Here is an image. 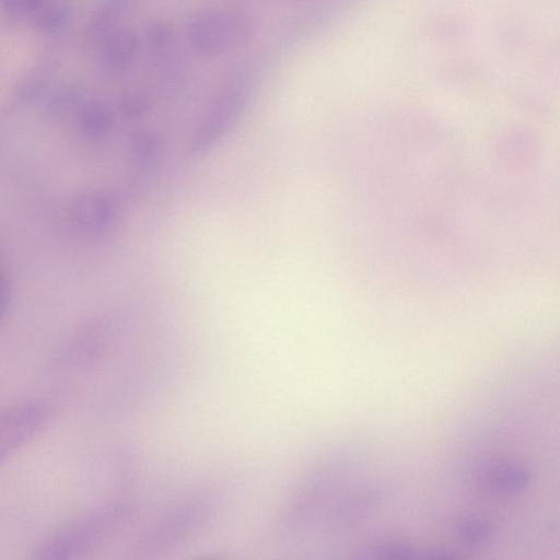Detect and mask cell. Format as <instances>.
Wrapping results in <instances>:
<instances>
[{
    "instance_id": "9",
    "label": "cell",
    "mask_w": 560,
    "mask_h": 560,
    "mask_svg": "<svg viewBox=\"0 0 560 560\" xmlns=\"http://www.w3.org/2000/svg\"><path fill=\"white\" fill-rule=\"evenodd\" d=\"M456 533L462 541L471 546H479L490 539L492 526L485 518L467 517L458 522Z\"/></svg>"
},
{
    "instance_id": "12",
    "label": "cell",
    "mask_w": 560,
    "mask_h": 560,
    "mask_svg": "<svg viewBox=\"0 0 560 560\" xmlns=\"http://www.w3.org/2000/svg\"><path fill=\"white\" fill-rule=\"evenodd\" d=\"M372 552L381 558H407L412 556L413 548L399 538H386L377 541Z\"/></svg>"
},
{
    "instance_id": "6",
    "label": "cell",
    "mask_w": 560,
    "mask_h": 560,
    "mask_svg": "<svg viewBox=\"0 0 560 560\" xmlns=\"http://www.w3.org/2000/svg\"><path fill=\"white\" fill-rule=\"evenodd\" d=\"M529 480L530 475L525 468L503 466L491 470L485 482L491 491L508 494L525 489Z\"/></svg>"
},
{
    "instance_id": "11",
    "label": "cell",
    "mask_w": 560,
    "mask_h": 560,
    "mask_svg": "<svg viewBox=\"0 0 560 560\" xmlns=\"http://www.w3.org/2000/svg\"><path fill=\"white\" fill-rule=\"evenodd\" d=\"M174 40L173 27L165 21L153 22L147 30V43L154 52H164Z\"/></svg>"
},
{
    "instance_id": "13",
    "label": "cell",
    "mask_w": 560,
    "mask_h": 560,
    "mask_svg": "<svg viewBox=\"0 0 560 560\" xmlns=\"http://www.w3.org/2000/svg\"><path fill=\"white\" fill-rule=\"evenodd\" d=\"M151 107V97L143 91L127 94L121 102L122 113L128 117H138Z\"/></svg>"
},
{
    "instance_id": "10",
    "label": "cell",
    "mask_w": 560,
    "mask_h": 560,
    "mask_svg": "<svg viewBox=\"0 0 560 560\" xmlns=\"http://www.w3.org/2000/svg\"><path fill=\"white\" fill-rule=\"evenodd\" d=\"M132 0H103L94 30L98 38L114 28L116 19L129 7Z\"/></svg>"
},
{
    "instance_id": "4",
    "label": "cell",
    "mask_w": 560,
    "mask_h": 560,
    "mask_svg": "<svg viewBox=\"0 0 560 560\" xmlns=\"http://www.w3.org/2000/svg\"><path fill=\"white\" fill-rule=\"evenodd\" d=\"M101 58L105 67L114 72L128 69L137 58L140 39L136 32L113 28L101 39Z\"/></svg>"
},
{
    "instance_id": "5",
    "label": "cell",
    "mask_w": 560,
    "mask_h": 560,
    "mask_svg": "<svg viewBox=\"0 0 560 560\" xmlns=\"http://www.w3.org/2000/svg\"><path fill=\"white\" fill-rule=\"evenodd\" d=\"M70 213L73 222L80 228L96 230L108 222L113 213V203L104 192L84 190L73 199Z\"/></svg>"
},
{
    "instance_id": "2",
    "label": "cell",
    "mask_w": 560,
    "mask_h": 560,
    "mask_svg": "<svg viewBox=\"0 0 560 560\" xmlns=\"http://www.w3.org/2000/svg\"><path fill=\"white\" fill-rule=\"evenodd\" d=\"M253 33L249 16L237 10H215L196 16L188 27L192 49L203 56H220L245 44Z\"/></svg>"
},
{
    "instance_id": "14",
    "label": "cell",
    "mask_w": 560,
    "mask_h": 560,
    "mask_svg": "<svg viewBox=\"0 0 560 560\" xmlns=\"http://www.w3.org/2000/svg\"><path fill=\"white\" fill-rule=\"evenodd\" d=\"M46 0H0V4L10 13L34 15Z\"/></svg>"
},
{
    "instance_id": "3",
    "label": "cell",
    "mask_w": 560,
    "mask_h": 560,
    "mask_svg": "<svg viewBox=\"0 0 560 560\" xmlns=\"http://www.w3.org/2000/svg\"><path fill=\"white\" fill-rule=\"evenodd\" d=\"M43 402H25L0 413V463L33 439L49 420Z\"/></svg>"
},
{
    "instance_id": "7",
    "label": "cell",
    "mask_w": 560,
    "mask_h": 560,
    "mask_svg": "<svg viewBox=\"0 0 560 560\" xmlns=\"http://www.w3.org/2000/svg\"><path fill=\"white\" fill-rule=\"evenodd\" d=\"M113 125V114L102 103L92 102L84 105L78 115L80 131L90 138L104 136Z\"/></svg>"
},
{
    "instance_id": "16",
    "label": "cell",
    "mask_w": 560,
    "mask_h": 560,
    "mask_svg": "<svg viewBox=\"0 0 560 560\" xmlns=\"http://www.w3.org/2000/svg\"><path fill=\"white\" fill-rule=\"evenodd\" d=\"M427 558H432V559H456V558H459V556L453 551V550H450V549H444V548H438V549H434V550H430V552L427 553L425 556Z\"/></svg>"
},
{
    "instance_id": "15",
    "label": "cell",
    "mask_w": 560,
    "mask_h": 560,
    "mask_svg": "<svg viewBox=\"0 0 560 560\" xmlns=\"http://www.w3.org/2000/svg\"><path fill=\"white\" fill-rule=\"evenodd\" d=\"M10 301V288L5 275L0 269V323L2 322Z\"/></svg>"
},
{
    "instance_id": "8",
    "label": "cell",
    "mask_w": 560,
    "mask_h": 560,
    "mask_svg": "<svg viewBox=\"0 0 560 560\" xmlns=\"http://www.w3.org/2000/svg\"><path fill=\"white\" fill-rule=\"evenodd\" d=\"M33 16L35 27L40 33L52 35L62 32L67 27L70 20V10L62 2H48L46 0Z\"/></svg>"
},
{
    "instance_id": "1",
    "label": "cell",
    "mask_w": 560,
    "mask_h": 560,
    "mask_svg": "<svg viewBox=\"0 0 560 560\" xmlns=\"http://www.w3.org/2000/svg\"><path fill=\"white\" fill-rule=\"evenodd\" d=\"M126 509L125 504L115 503L69 522L37 545L34 558L61 560L80 557L112 530L125 515Z\"/></svg>"
}]
</instances>
